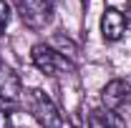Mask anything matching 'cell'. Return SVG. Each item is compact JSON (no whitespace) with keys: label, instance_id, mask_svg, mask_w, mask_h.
<instances>
[{"label":"cell","instance_id":"cell-1","mask_svg":"<svg viewBox=\"0 0 131 128\" xmlns=\"http://www.w3.org/2000/svg\"><path fill=\"white\" fill-rule=\"evenodd\" d=\"M23 103L25 108L35 118V123L40 128H63V113L58 111V106L50 100L48 93H43L40 88H30L23 91Z\"/></svg>","mask_w":131,"mask_h":128},{"label":"cell","instance_id":"cell-2","mask_svg":"<svg viewBox=\"0 0 131 128\" xmlns=\"http://www.w3.org/2000/svg\"><path fill=\"white\" fill-rule=\"evenodd\" d=\"M30 60H33V65H35L43 75H48V78H66V75H73V73H76L73 60L66 58L63 53H58L53 45H46V43L33 45Z\"/></svg>","mask_w":131,"mask_h":128},{"label":"cell","instance_id":"cell-3","mask_svg":"<svg viewBox=\"0 0 131 128\" xmlns=\"http://www.w3.org/2000/svg\"><path fill=\"white\" fill-rule=\"evenodd\" d=\"M20 20L30 30H46L53 23V3L50 0H15Z\"/></svg>","mask_w":131,"mask_h":128},{"label":"cell","instance_id":"cell-4","mask_svg":"<svg viewBox=\"0 0 131 128\" xmlns=\"http://www.w3.org/2000/svg\"><path fill=\"white\" fill-rule=\"evenodd\" d=\"M101 103H103V108L116 111V113L126 106H131V75L114 78L111 83H106L101 91Z\"/></svg>","mask_w":131,"mask_h":128},{"label":"cell","instance_id":"cell-5","mask_svg":"<svg viewBox=\"0 0 131 128\" xmlns=\"http://www.w3.org/2000/svg\"><path fill=\"white\" fill-rule=\"evenodd\" d=\"M129 30V25H126V18L121 10H116V8H106L103 10V15H101V33H103V40L106 43H116V40H121L124 35Z\"/></svg>","mask_w":131,"mask_h":128},{"label":"cell","instance_id":"cell-6","mask_svg":"<svg viewBox=\"0 0 131 128\" xmlns=\"http://www.w3.org/2000/svg\"><path fill=\"white\" fill-rule=\"evenodd\" d=\"M88 128H126V121L118 116L116 111H108V108H93L88 113V121H86Z\"/></svg>","mask_w":131,"mask_h":128},{"label":"cell","instance_id":"cell-7","mask_svg":"<svg viewBox=\"0 0 131 128\" xmlns=\"http://www.w3.org/2000/svg\"><path fill=\"white\" fill-rule=\"evenodd\" d=\"M53 43L61 48L58 53H66V58H73V55H76V45H73L68 38H63V35H56V38H53Z\"/></svg>","mask_w":131,"mask_h":128},{"label":"cell","instance_id":"cell-8","mask_svg":"<svg viewBox=\"0 0 131 128\" xmlns=\"http://www.w3.org/2000/svg\"><path fill=\"white\" fill-rule=\"evenodd\" d=\"M8 23H10V5L5 0H0V33L8 28Z\"/></svg>","mask_w":131,"mask_h":128},{"label":"cell","instance_id":"cell-9","mask_svg":"<svg viewBox=\"0 0 131 128\" xmlns=\"http://www.w3.org/2000/svg\"><path fill=\"white\" fill-rule=\"evenodd\" d=\"M0 128H13V121H10L5 108H0Z\"/></svg>","mask_w":131,"mask_h":128},{"label":"cell","instance_id":"cell-10","mask_svg":"<svg viewBox=\"0 0 131 128\" xmlns=\"http://www.w3.org/2000/svg\"><path fill=\"white\" fill-rule=\"evenodd\" d=\"M124 18H126V25H131V0H129V5H126V15Z\"/></svg>","mask_w":131,"mask_h":128},{"label":"cell","instance_id":"cell-11","mask_svg":"<svg viewBox=\"0 0 131 128\" xmlns=\"http://www.w3.org/2000/svg\"><path fill=\"white\" fill-rule=\"evenodd\" d=\"M81 3H83V5H88V0H81Z\"/></svg>","mask_w":131,"mask_h":128},{"label":"cell","instance_id":"cell-12","mask_svg":"<svg viewBox=\"0 0 131 128\" xmlns=\"http://www.w3.org/2000/svg\"><path fill=\"white\" fill-rule=\"evenodd\" d=\"M0 108H5V106H3V103H0Z\"/></svg>","mask_w":131,"mask_h":128},{"label":"cell","instance_id":"cell-13","mask_svg":"<svg viewBox=\"0 0 131 128\" xmlns=\"http://www.w3.org/2000/svg\"><path fill=\"white\" fill-rule=\"evenodd\" d=\"M50 3H53V0H50Z\"/></svg>","mask_w":131,"mask_h":128}]
</instances>
